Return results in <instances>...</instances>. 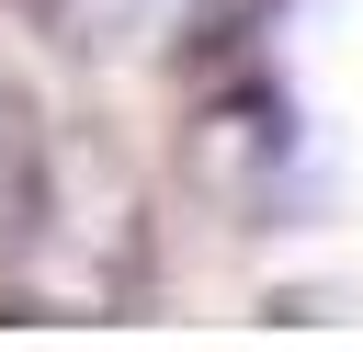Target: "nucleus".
Segmentation results:
<instances>
[{"label": "nucleus", "instance_id": "1", "mask_svg": "<svg viewBox=\"0 0 363 352\" xmlns=\"http://www.w3.org/2000/svg\"><path fill=\"white\" fill-rule=\"evenodd\" d=\"M34 216H45V170H34V125H23V102L0 91V261L34 238Z\"/></svg>", "mask_w": 363, "mask_h": 352}]
</instances>
